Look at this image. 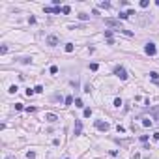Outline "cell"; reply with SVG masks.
I'll return each instance as SVG.
<instances>
[{"instance_id": "25", "label": "cell", "mask_w": 159, "mask_h": 159, "mask_svg": "<svg viewBox=\"0 0 159 159\" xmlns=\"http://www.w3.org/2000/svg\"><path fill=\"white\" fill-rule=\"evenodd\" d=\"M90 69H92V71H97V64H96V62H94V64H90Z\"/></svg>"}, {"instance_id": "4", "label": "cell", "mask_w": 159, "mask_h": 159, "mask_svg": "<svg viewBox=\"0 0 159 159\" xmlns=\"http://www.w3.org/2000/svg\"><path fill=\"white\" fill-rule=\"evenodd\" d=\"M144 51H146V54H150V56H154V54L157 53V49H155V43H146V47H144Z\"/></svg>"}, {"instance_id": "19", "label": "cell", "mask_w": 159, "mask_h": 159, "mask_svg": "<svg viewBox=\"0 0 159 159\" xmlns=\"http://www.w3.org/2000/svg\"><path fill=\"white\" fill-rule=\"evenodd\" d=\"M79 19L80 21H88V15L86 13H79Z\"/></svg>"}, {"instance_id": "1", "label": "cell", "mask_w": 159, "mask_h": 159, "mask_svg": "<svg viewBox=\"0 0 159 159\" xmlns=\"http://www.w3.org/2000/svg\"><path fill=\"white\" fill-rule=\"evenodd\" d=\"M114 75H116V77H120L122 80L127 79V71H126V67H124V66H118V67L114 69Z\"/></svg>"}, {"instance_id": "29", "label": "cell", "mask_w": 159, "mask_h": 159, "mask_svg": "<svg viewBox=\"0 0 159 159\" xmlns=\"http://www.w3.org/2000/svg\"><path fill=\"white\" fill-rule=\"evenodd\" d=\"M116 129H118V133H124V131H126V127H124V126H118Z\"/></svg>"}, {"instance_id": "22", "label": "cell", "mask_w": 159, "mask_h": 159, "mask_svg": "<svg viewBox=\"0 0 159 159\" xmlns=\"http://www.w3.org/2000/svg\"><path fill=\"white\" fill-rule=\"evenodd\" d=\"M75 107H79V109H82L84 105H82V101H80V99H75Z\"/></svg>"}, {"instance_id": "11", "label": "cell", "mask_w": 159, "mask_h": 159, "mask_svg": "<svg viewBox=\"0 0 159 159\" xmlns=\"http://www.w3.org/2000/svg\"><path fill=\"white\" fill-rule=\"evenodd\" d=\"M152 114H154V118H157V120H159V109H157V107L152 109Z\"/></svg>"}, {"instance_id": "18", "label": "cell", "mask_w": 159, "mask_h": 159, "mask_svg": "<svg viewBox=\"0 0 159 159\" xmlns=\"http://www.w3.org/2000/svg\"><path fill=\"white\" fill-rule=\"evenodd\" d=\"M34 92H36V94H39V92H43V86H41V84H38V86L34 88Z\"/></svg>"}, {"instance_id": "14", "label": "cell", "mask_w": 159, "mask_h": 159, "mask_svg": "<svg viewBox=\"0 0 159 159\" xmlns=\"http://www.w3.org/2000/svg\"><path fill=\"white\" fill-rule=\"evenodd\" d=\"M69 11H71V8H69V6H64V8H62V13H64V15H67Z\"/></svg>"}, {"instance_id": "33", "label": "cell", "mask_w": 159, "mask_h": 159, "mask_svg": "<svg viewBox=\"0 0 159 159\" xmlns=\"http://www.w3.org/2000/svg\"><path fill=\"white\" fill-rule=\"evenodd\" d=\"M64 159H69V157H64Z\"/></svg>"}, {"instance_id": "27", "label": "cell", "mask_w": 159, "mask_h": 159, "mask_svg": "<svg viewBox=\"0 0 159 159\" xmlns=\"http://www.w3.org/2000/svg\"><path fill=\"white\" fill-rule=\"evenodd\" d=\"M26 157H28V159H34V157H36V154H34V152H28Z\"/></svg>"}, {"instance_id": "10", "label": "cell", "mask_w": 159, "mask_h": 159, "mask_svg": "<svg viewBox=\"0 0 159 159\" xmlns=\"http://www.w3.org/2000/svg\"><path fill=\"white\" fill-rule=\"evenodd\" d=\"M66 53H73V43H66Z\"/></svg>"}, {"instance_id": "31", "label": "cell", "mask_w": 159, "mask_h": 159, "mask_svg": "<svg viewBox=\"0 0 159 159\" xmlns=\"http://www.w3.org/2000/svg\"><path fill=\"white\" fill-rule=\"evenodd\" d=\"M6 159H15V157H13V155H8V157H6Z\"/></svg>"}, {"instance_id": "24", "label": "cell", "mask_w": 159, "mask_h": 159, "mask_svg": "<svg viewBox=\"0 0 159 159\" xmlns=\"http://www.w3.org/2000/svg\"><path fill=\"white\" fill-rule=\"evenodd\" d=\"M118 19H127V13H124V11H120V15H118Z\"/></svg>"}, {"instance_id": "30", "label": "cell", "mask_w": 159, "mask_h": 159, "mask_svg": "<svg viewBox=\"0 0 159 159\" xmlns=\"http://www.w3.org/2000/svg\"><path fill=\"white\" fill-rule=\"evenodd\" d=\"M154 140H159V131L154 133Z\"/></svg>"}, {"instance_id": "23", "label": "cell", "mask_w": 159, "mask_h": 159, "mask_svg": "<svg viewBox=\"0 0 159 159\" xmlns=\"http://www.w3.org/2000/svg\"><path fill=\"white\" fill-rule=\"evenodd\" d=\"M8 53V47H6V45H2V47H0V54H6Z\"/></svg>"}, {"instance_id": "2", "label": "cell", "mask_w": 159, "mask_h": 159, "mask_svg": "<svg viewBox=\"0 0 159 159\" xmlns=\"http://www.w3.org/2000/svg\"><path fill=\"white\" fill-rule=\"evenodd\" d=\"M94 126H96V129H99V131H109V127H110V126H109L107 122H103V120H96Z\"/></svg>"}, {"instance_id": "6", "label": "cell", "mask_w": 159, "mask_h": 159, "mask_svg": "<svg viewBox=\"0 0 159 159\" xmlns=\"http://www.w3.org/2000/svg\"><path fill=\"white\" fill-rule=\"evenodd\" d=\"M45 120H47V122H51V124H54V122L58 120V116L53 114V112H47V114H45Z\"/></svg>"}, {"instance_id": "3", "label": "cell", "mask_w": 159, "mask_h": 159, "mask_svg": "<svg viewBox=\"0 0 159 159\" xmlns=\"http://www.w3.org/2000/svg\"><path fill=\"white\" fill-rule=\"evenodd\" d=\"M45 43H47V45H51V47H54V45H58V43H60V39H58V36L51 34V36H47V38H45Z\"/></svg>"}, {"instance_id": "32", "label": "cell", "mask_w": 159, "mask_h": 159, "mask_svg": "<svg viewBox=\"0 0 159 159\" xmlns=\"http://www.w3.org/2000/svg\"><path fill=\"white\" fill-rule=\"evenodd\" d=\"M155 4H157V6H159V0H157V2H155Z\"/></svg>"}, {"instance_id": "26", "label": "cell", "mask_w": 159, "mask_h": 159, "mask_svg": "<svg viewBox=\"0 0 159 159\" xmlns=\"http://www.w3.org/2000/svg\"><path fill=\"white\" fill-rule=\"evenodd\" d=\"M32 94H36V92H34V88H28V90H26V96H28V97H30Z\"/></svg>"}, {"instance_id": "9", "label": "cell", "mask_w": 159, "mask_h": 159, "mask_svg": "<svg viewBox=\"0 0 159 159\" xmlns=\"http://www.w3.org/2000/svg\"><path fill=\"white\" fill-rule=\"evenodd\" d=\"M64 103H66L67 107H69V105H73V97H71V96H66V99H64Z\"/></svg>"}, {"instance_id": "7", "label": "cell", "mask_w": 159, "mask_h": 159, "mask_svg": "<svg viewBox=\"0 0 159 159\" xmlns=\"http://www.w3.org/2000/svg\"><path fill=\"white\" fill-rule=\"evenodd\" d=\"M60 11H62V9H60V8H54V6H47V8H45V13H60Z\"/></svg>"}, {"instance_id": "5", "label": "cell", "mask_w": 159, "mask_h": 159, "mask_svg": "<svg viewBox=\"0 0 159 159\" xmlns=\"http://www.w3.org/2000/svg\"><path fill=\"white\" fill-rule=\"evenodd\" d=\"M105 25L107 26H114V28H120V32L124 30L122 25H120V21H116V19H105Z\"/></svg>"}, {"instance_id": "13", "label": "cell", "mask_w": 159, "mask_h": 159, "mask_svg": "<svg viewBox=\"0 0 159 159\" xmlns=\"http://www.w3.org/2000/svg\"><path fill=\"white\" fill-rule=\"evenodd\" d=\"M142 126H144V127H150V126H152V120L144 118V120H142Z\"/></svg>"}, {"instance_id": "21", "label": "cell", "mask_w": 159, "mask_h": 159, "mask_svg": "<svg viewBox=\"0 0 159 159\" xmlns=\"http://www.w3.org/2000/svg\"><path fill=\"white\" fill-rule=\"evenodd\" d=\"M148 4H150L148 0H140V8H148Z\"/></svg>"}, {"instance_id": "16", "label": "cell", "mask_w": 159, "mask_h": 159, "mask_svg": "<svg viewBox=\"0 0 159 159\" xmlns=\"http://www.w3.org/2000/svg\"><path fill=\"white\" fill-rule=\"evenodd\" d=\"M49 71H51L53 75H56V73H58V67H56V66H51V67H49Z\"/></svg>"}, {"instance_id": "15", "label": "cell", "mask_w": 159, "mask_h": 159, "mask_svg": "<svg viewBox=\"0 0 159 159\" xmlns=\"http://www.w3.org/2000/svg\"><path fill=\"white\" fill-rule=\"evenodd\" d=\"M92 116V109H84V118H90Z\"/></svg>"}, {"instance_id": "8", "label": "cell", "mask_w": 159, "mask_h": 159, "mask_svg": "<svg viewBox=\"0 0 159 159\" xmlns=\"http://www.w3.org/2000/svg\"><path fill=\"white\" fill-rule=\"evenodd\" d=\"M80 131H82V122L75 120V135H80Z\"/></svg>"}, {"instance_id": "28", "label": "cell", "mask_w": 159, "mask_h": 159, "mask_svg": "<svg viewBox=\"0 0 159 159\" xmlns=\"http://www.w3.org/2000/svg\"><path fill=\"white\" fill-rule=\"evenodd\" d=\"M109 6H110L109 2H101V4H99V8H109Z\"/></svg>"}, {"instance_id": "17", "label": "cell", "mask_w": 159, "mask_h": 159, "mask_svg": "<svg viewBox=\"0 0 159 159\" xmlns=\"http://www.w3.org/2000/svg\"><path fill=\"white\" fill-rule=\"evenodd\" d=\"M17 90H19V88H17V86H15V84H13V86H9V90H8V92H9V94H15V92H17Z\"/></svg>"}, {"instance_id": "12", "label": "cell", "mask_w": 159, "mask_h": 159, "mask_svg": "<svg viewBox=\"0 0 159 159\" xmlns=\"http://www.w3.org/2000/svg\"><path fill=\"white\" fill-rule=\"evenodd\" d=\"M150 79H152V80H159V73L152 71V73H150Z\"/></svg>"}, {"instance_id": "20", "label": "cell", "mask_w": 159, "mask_h": 159, "mask_svg": "<svg viewBox=\"0 0 159 159\" xmlns=\"http://www.w3.org/2000/svg\"><path fill=\"white\" fill-rule=\"evenodd\" d=\"M114 107H122V99H120V97L114 99Z\"/></svg>"}]
</instances>
